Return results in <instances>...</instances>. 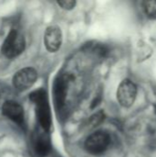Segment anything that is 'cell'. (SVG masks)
Masks as SVG:
<instances>
[{
    "instance_id": "6",
    "label": "cell",
    "mask_w": 156,
    "mask_h": 157,
    "mask_svg": "<svg viewBox=\"0 0 156 157\" xmlns=\"http://www.w3.org/2000/svg\"><path fill=\"white\" fill-rule=\"evenodd\" d=\"M2 113L7 119L15 122L17 126L25 130L26 122H25L24 109L19 103L14 100L5 101L2 106Z\"/></svg>"
},
{
    "instance_id": "5",
    "label": "cell",
    "mask_w": 156,
    "mask_h": 157,
    "mask_svg": "<svg viewBox=\"0 0 156 157\" xmlns=\"http://www.w3.org/2000/svg\"><path fill=\"white\" fill-rule=\"evenodd\" d=\"M38 73L32 67H25L18 70L13 76L12 84L16 90L23 92L30 88L37 81Z\"/></svg>"
},
{
    "instance_id": "1",
    "label": "cell",
    "mask_w": 156,
    "mask_h": 157,
    "mask_svg": "<svg viewBox=\"0 0 156 157\" xmlns=\"http://www.w3.org/2000/svg\"><path fill=\"white\" fill-rule=\"evenodd\" d=\"M29 99L36 107V115L40 128L49 132L51 128L52 121L51 107L46 91L42 88L35 90L29 95Z\"/></svg>"
},
{
    "instance_id": "4",
    "label": "cell",
    "mask_w": 156,
    "mask_h": 157,
    "mask_svg": "<svg viewBox=\"0 0 156 157\" xmlns=\"http://www.w3.org/2000/svg\"><path fill=\"white\" fill-rule=\"evenodd\" d=\"M137 86L131 79H124L120 82L117 90V99L123 108H131L137 98Z\"/></svg>"
},
{
    "instance_id": "7",
    "label": "cell",
    "mask_w": 156,
    "mask_h": 157,
    "mask_svg": "<svg viewBox=\"0 0 156 157\" xmlns=\"http://www.w3.org/2000/svg\"><path fill=\"white\" fill-rule=\"evenodd\" d=\"M69 86V78L67 75H59L53 83L52 90H53V101L54 106L57 110H61L66 100L67 89Z\"/></svg>"
},
{
    "instance_id": "10",
    "label": "cell",
    "mask_w": 156,
    "mask_h": 157,
    "mask_svg": "<svg viewBox=\"0 0 156 157\" xmlns=\"http://www.w3.org/2000/svg\"><path fill=\"white\" fill-rule=\"evenodd\" d=\"M142 5L146 17L150 19H156V0L143 1Z\"/></svg>"
},
{
    "instance_id": "3",
    "label": "cell",
    "mask_w": 156,
    "mask_h": 157,
    "mask_svg": "<svg viewBox=\"0 0 156 157\" xmlns=\"http://www.w3.org/2000/svg\"><path fill=\"white\" fill-rule=\"evenodd\" d=\"M111 143L110 135L105 131H97L91 133L85 142L86 150L93 155L104 154Z\"/></svg>"
},
{
    "instance_id": "2",
    "label": "cell",
    "mask_w": 156,
    "mask_h": 157,
    "mask_svg": "<svg viewBox=\"0 0 156 157\" xmlns=\"http://www.w3.org/2000/svg\"><path fill=\"white\" fill-rule=\"evenodd\" d=\"M26 46V41L24 36L17 29H12L7 36L6 37L2 47L1 52L3 55L8 59H13L20 55Z\"/></svg>"
},
{
    "instance_id": "9",
    "label": "cell",
    "mask_w": 156,
    "mask_h": 157,
    "mask_svg": "<svg viewBox=\"0 0 156 157\" xmlns=\"http://www.w3.org/2000/svg\"><path fill=\"white\" fill-rule=\"evenodd\" d=\"M32 146L35 154L38 156H47L51 150V144L48 132L43 130L42 132H35L32 139Z\"/></svg>"
},
{
    "instance_id": "12",
    "label": "cell",
    "mask_w": 156,
    "mask_h": 157,
    "mask_svg": "<svg viewBox=\"0 0 156 157\" xmlns=\"http://www.w3.org/2000/svg\"><path fill=\"white\" fill-rule=\"evenodd\" d=\"M104 117H105V115L103 114L102 111H99V112L94 114V115L90 118V123H91V125H93V126H97L99 123L102 122V121L104 120Z\"/></svg>"
},
{
    "instance_id": "8",
    "label": "cell",
    "mask_w": 156,
    "mask_h": 157,
    "mask_svg": "<svg viewBox=\"0 0 156 157\" xmlns=\"http://www.w3.org/2000/svg\"><path fill=\"white\" fill-rule=\"evenodd\" d=\"M43 42L48 52H58L63 43V33L61 29L56 25L49 26L44 32Z\"/></svg>"
},
{
    "instance_id": "11",
    "label": "cell",
    "mask_w": 156,
    "mask_h": 157,
    "mask_svg": "<svg viewBox=\"0 0 156 157\" xmlns=\"http://www.w3.org/2000/svg\"><path fill=\"white\" fill-rule=\"evenodd\" d=\"M57 4L59 6H61V8H63L64 10H72L76 6V1H74V0H60V1H57Z\"/></svg>"
}]
</instances>
